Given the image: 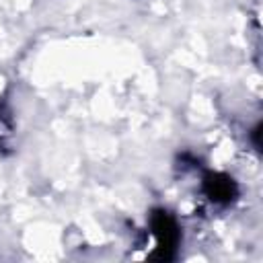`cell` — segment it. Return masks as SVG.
<instances>
[{
	"instance_id": "6da1fadb",
	"label": "cell",
	"mask_w": 263,
	"mask_h": 263,
	"mask_svg": "<svg viewBox=\"0 0 263 263\" xmlns=\"http://www.w3.org/2000/svg\"><path fill=\"white\" fill-rule=\"evenodd\" d=\"M150 232L156 240V257L158 259H171L177 245H179V226L175 222V218L164 212V210H156L150 218Z\"/></svg>"
},
{
	"instance_id": "7a4b0ae2",
	"label": "cell",
	"mask_w": 263,
	"mask_h": 263,
	"mask_svg": "<svg viewBox=\"0 0 263 263\" xmlns=\"http://www.w3.org/2000/svg\"><path fill=\"white\" fill-rule=\"evenodd\" d=\"M203 193L212 203L226 205L236 197V183L224 173H210L203 177Z\"/></svg>"
}]
</instances>
